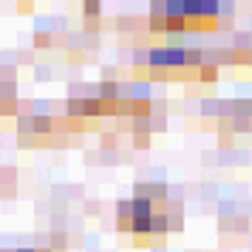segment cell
Listing matches in <instances>:
<instances>
[{
  "label": "cell",
  "instance_id": "1",
  "mask_svg": "<svg viewBox=\"0 0 252 252\" xmlns=\"http://www.w3.org/2000/svg\"><path fill=\"white\" fill-rule=\"evenodd\" d=\"M221 0H184V14H188V28L191 31H218L221 28Z\"/></svg>",
  "mask_w": 252,
  "mask_h": 252
},
{
  "label": "cell",
  "instance_id": "2",
  "mask_svg": "<svg viewBox=\"0 0 252 252\" xmlns=\"http://www.w3.org/2000/svg\"><path fill=\"white\" fill-rule=\"evenodd\" d=\"M167 31H170V34H181V31H188L184 0H167Z\"/></svg>",
  "mask_w": 252,
  "mask_h": 252
},
{
  "label": "cell",
  "instance_id": "3",
  "mask_svg": "<svg viewBox=\"0 0 252 252\" xmlns=\"http://www.w3.org/2000/svg\"><path fill=\"white\" fill-rule=\"evenodd\" d=\"M116 228L126 232V235H129V228H133V201H129V198L116 205Z\"/></svg>",
  "mask_w": 252,
  "mask_h": 252
},
{
  "label": "cell",
  "instance_id": "4",
  "mask_svg": "<svg viewBox=\"0 0 252 252\" xmlns=\"http://www.w3.org/2000/svg\"><path fill=\"white\" fill-rule=\"evenodd\" d=\"M150 28L154 31H167V0H157L150 7Z\"/></svg>",
  "mask_w": 252,
  "mask_h": 252
},
{
  "label": "cell",
  "instance_id": "5",
  "mask_svg": "<svg viewBox=\"0 0 252 252\" xmlns=\"http://www.w3.org/2000/svg\"><path fill=\"white\" fill-rule=\"evenodd\" d=\"M82 14H85V21H95V17H99V0H85Z\"/></svg>",
  "mask_w": 252,
  "mask_h": 252
},
{
  "label": "cell",
  "instance_id": "6",
  "mask_svg": "<svg viewBox=\"0 0 252 252\" xmlns=\"http://www.w3.org/2000/svg\"><path fill=\"white\" fill-rule=\"evenodd\" d=\"M3 252H44V249H3Z\"/></svg>",
  "mask_w": 252,
  "mask_h": 252
}]
</instances>
